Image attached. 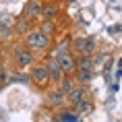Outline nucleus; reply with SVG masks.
Here are the masks:
<instances>
[{
    "instance_id": "obj_11",
    "label": "nucleus",
    "mask_w": 122,
    "mask_h": 122,
    "mask_svg": "<svg viewBox=\"0 0 122 122\" xmlns=\"http://www.w3.org/2000/svg\"><path fill=\"white\" fill-rule=\"evenodd\" d=\"M31 29H33V23H31V19H27L25 15L19 17V19L15 21V25H13V31H17L19 35H27Z\"/></svg>"
},
{
    "instance_id": "obj_7",
    "label": "nucleus",
    "mask_w": 122,
    "mask_h": 122,
    "mask_svg": "<svg viewBox=\"0 0 122 122\" xmlns=\"http://www.w3.org/2000/svg\"><path fill=\"white\" fill-rule=\"evenodd\" d=\"M85 97H89V93H87V89H85V85L79 83V85H75V87L66 93V102H68V106H72V108H75L79 102H83Z\"/></svg>"
},
{
    "instance_id": "obj_8",
    "label": "nucleus",
    "mask_w": 122,
    "mask_h": 122,
    "mask_svg": "<svg viewBox=\"0 0 122 122\" xmlns=\"http://www.w3.org/2000/svg\"><path fill=\"white\" fill-rule=\"evenodd\" d=\"M46 68H48V75H50V83H58L60 79H62V68H60V64H58V60L54 56L46 62Z\"/></svg>"
},
{
    "instance_id": "obj_15",
    "label": "nucleus",
    "mask_w": 122,
    "mask_h": 122,
    "mask_svg": "<svg viewBox=\"0 0 122 122\" xmlns=\"http://www.w3.org/2000/svg\"><path fill=\"white\" fill-rule=\"evenodd\" d=\"M13 25H15V21L8 15H0V35H10L13 33Z\"/></svg>"
},
{
    "instance_id": "obj_14",
    "label": "nucleus",
    "mask_w": 122,
    "mask_h": 122,
    "mask_svg": "<svg viewBox=\"0 0 122 122\" xmlns=\"http://www.w3.org/2000/svg\"><path fill=\"white\" fill-rule=\"evenodd\" d=\"M58 89L62 91V93H68V91L72 89V87H75V85H77V81H75V77H72V75H62V79H60V81H58Z\"/></svg>"
},
{
    "instance_id": "obj_6",
    "label": "nucleus",
    "mask_w": 122,
    "mask_h": 122,
    "mask_svg": "<svg viewBox=\"0 0 122 122\" xmlns=\"http://www.w3.org/2000/svg\"><path fill=\"white\" fill-rule=\"evenodd\" d=\"M52 120H56V122H79V120H83V116L79 114L72 106H68V108H62L60 106L56 110V114L52 116Z\"/></svg>"
},
{
    "instance_id": "obj_4",
    "label": "nucleus",
    "mask_w": 122,
    "mask_h": 122,
    "mask_svg": "<svg viewBox=\"0 0 122 122\" xmlns=\"http://www.w3.org/2000/svg\"><path fill=\"white\" fill-rule=\"evenodd\" d=\"M31 81L35 87H39V89H48L50 87V75H48V68H46V62L44 64H35L33 62L31 64Z\"/></svg>"
},
{
    "instance_id": "obj_19",
    "label": "nucleus",
    "mask_w": 122,
    "mask_h": 122,
    "mask_svg": "<svg viewBox=\"0 0 122 122\" xmlns=\"http://www.w3.org/2000/svg\"><path fill=\"white\" fill-rule=\"evenodd\" d=\"M39 2H41V0H39Z\"/></svg>"
},
{
    "instance_id": "obj_16",
    "label": "nucleus",
    "mask_w": 122,
    "mask_h": 122,
    "mask_svg": "<svg viewBox=\"0 0 122 122\" xmlns=\"http://www.w3.org/2000/svg\"><path fill=\"white\" fill-rule=\"evenodd\" d=\"M75 110H77L79 114H89L91 110H93V103L89 102V97H85L83 102H79L77 106H75Z\"/></svg>"
},
{
    "instance_id": "obj_1",
    "label": "nucleus",
    "mask_w": 122,
    "mask_h": 122,
    "mask_svg": "<svg viewBox=\"0 0 122 122\" xmlns=\"http://www.w3.org/2000/svg\"><path fill=\"white\" fill-rule=\"evenodd\" d=\"M25 46L31 52H48L52 48V35L44 33L41 29H31L25 35Z\"/></svg>"
},
{
    "instance_id": "obj_18",
    "label": "nucleus",
    "mask_w": 122,
    "mask_h": 122,
    "mask_svg": "<svg viewBox=\"0 0 122 122\" xmlns=\"http://www.w3.org/2000/svg\"><path fill=\"white\" fill-rule=\"evenodd\" d=\"M110 33H122V25H110Z\"/></svg>"
},
{
    "instance_id": "obj_13",
    "label": "nucleus",
    "mask_w": 122,
    "mask_h": 122,
    "mask_svg": "<svg viewBox=\"0 0 122 122\" xmlns=\"http://www.w3.org/2000/svg\"><path fill=\"white\" fill-rule=\"evenodd\" d=\"M72 77H75V81L81 85H87L93 79V68H75V72H72Z\"/></svg>"
},
{
    "instance_id": "obj_9",
    "label": "nucleus",
    "mask_w": 122,
    "mask_h": 122,
    "mask_svg": "<svg viewBox=\"0 0 122 122\" xmlns=\"http://www.w3.org/2000/svg\"><path fill=\"white\" fill-rule=\"evenodd\" d=\"M58 13H60V6H58L56 2H46V4H41V13H39V17L46 21H54L58 17Z\"/></svg>"
},
{
    "instance_id": "obj_10",
    "label": "nucleus",
    "mask_w": 122,
    "mask_h": 122,
    "mask_svg": "<svg viewBox=\"0 0 122 122\" xmlns=\"http://www.w3.org/2000/svg\"><path fill=\"white\" fill-rule=\"evenodd\" d=\"M46 97H48V106H52V108H60V106L66 102V95L58 89V87L56 89H50Z\"/></svg>"
},
{
    "instance_id": "obj_17",
    "label": "nucleus",
    "mask_w": 122,
    "mask_h": 122,
    "mask_svg": "<svg viewBox=\"0 0 122 122\" xmlns=\"http://www.w3.org/2000/svg\"><path fill=\"white\" fill-rule=\"evenodd\" d=\"M39 29L44 33H48V35H52V33H54V21H46L44 19V23L39 25Z\"/></svg>"
},
{
    "instance_id": "obj_5",
    "label": "nucleus",
    "mask_w": 122,
    "mask_h": 122,
    "mask_svg": "<svg viewBox=\"0 0 122 122\" xmlns=\"http://www.w3.org/2000/svg\"><path fill=\"white\" fill-rule=\"evenodd\" d=\"M95 46H97V39L93 35H87V37H75L72 41V48L77 54H87V56H93L95 54Z\"/></svg>"
},
{
    "instance_id": "obj_2",
    "label": "nucleus",
    "mask_w": 122,
    "mask_h": 122,
    "mask_svg": "<svg viewBox=\"0 0 122 122\" xmlns=\"http://www.w3.org/2000/svg\"><path fill=\"white\" fill-rule=\"evenodd\" d=\"M54 58L58 60V64H60V68H62L64 75H72V72H75V68H77V58L72 56L68 44H60L58 46L56 50H54Z\"/></svg>"
},
{
    "instance_id": "obj_12",
    "label": "nucleus",
    "mask_w": 122,
    "mask_h": 122,
    "mask_svg": "<svg viewBox=\"0 0 122 122\" xmlns=\"http://www.w3.org/2000/svg\"><path fill=\"white\" fill-rule=\"evenodd\" d=\"M39 13H41V2L39 0H29L25 4V8H23V15H25L27 19H35V17H39Z\"/></svg>"
},
{
    "instance_id": "obj_3",
    "label": "nucleus",
    "mask_w": 122,
    "mask_h": 122,
    "mask_svg": "<svg viewBox=\"0 0 122 122\" xmlns=\"http://www.w3.org/2000/svg\"><path fill=\"white\" fill-rule=\"evenodd\" d=\"M13 58H15V64L19 66V68H29V66L35 62L33 52L29 50L27 46H21V44H17L13 48Z\"/></svg>"
}]
</instances>
